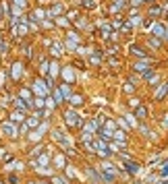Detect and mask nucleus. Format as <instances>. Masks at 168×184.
Wrapping results in <instances>:
<instances>
[{
	"mask_svg": "<svg viewBox=\"0 0 168 184\" xmlns=\"http://www.w3.org/2000/svg\"><path fill=\"white\" fill-rule=\"evenodd\" d=\"M29 139H31V141H40V139H42V135H40L37 130H33V132L29 135Z\"/></svg>",
	"mask_w": 168,
	"mask_h": 184,
	"instance_id": "nucleus-38",
	"label": "nucleus"
},
{
	"mask_svg": "<svg viewBox=\"0 0 168 184\" xmlns=\"http://www.w3.org/2000/svg\"><path fill=\"white\" fill-rule=\"evenodd\" d=\"M129 52H131L133 56H137V58H141V60H152L149 54H147V50L141 48L139 44H129Z\"/></svg>",
	"mask_w": 168,
	"mask_h": 184,
	"instance_id": "nucleus-2",
	"label": "nucleus"
},
{
	"mask_svg": "<svg viewBox=\"0 0 168 184\" xmlns=\"http://www.w3.org/2000/svg\"><path fill=\"white\" fill-rule=\"evenodd\" d=\"M0 19H2V6H0Z\"/></svg>",
	"mask_w": 168,
	"mask_h": 184,
	"instance_id": "nucleus-50",
	"label": "nucleus"
},
{
	"mask_svg": "<svg viewBox=\"0 0 168 184\" xmlns=\"http://www.w3.org/2000/svg\"><path fill=\"white\" fill-rule=\"evenodd\" d=\"M40 2H48V0H40Z\"/></svg>",
	"mask_w": 168,
	"mask_h": 184,
	"instance_id": "nucleus-52",
	"label": "nucleus"
},
{
	"mask_svg": "<svg viewBox=\"0 0 168 184\" xmlns=\"http://www.w3.org/2000/svg\"><path fill=\"white\" fill-rule=\"evenodd\" d=\"M64 120H67V124H69L71 128H77V126H81V124H83L81 116H79L75 110H69V112L64 114Z\"/></svg>",
	"mask_w": 168,
	"mask_h": 184,
	"instance_id": "nucleus-1",
	"label": "nucleus"
},
{
	"mask_svg": "<svg viewBox=\"0 0 168 184\" xmlns=\"http://www.w3.org/2000/svg\"><path fill=\"white\" fill-rule=\"evenodd\" d=\"M11 120H13V122H25V114H23V112H13V114H11Z\"/></svg>",
	"mask_w": 168,
	"mask_h": 184,
	"instance_id": "nucleus-16",
	"label": "nucleus"
},
{
	"mask_svg": "<svg viewBox=\"0 0 168 184\" xmlns=\"http://www.w3.org/2000/svg\"><path fill=\"white\" fill-rule=\"evenodd\" d=\"M29 184H35V182H29Z\"/></svg>",
	"mask_w": 168,
	"mask_h": 184,
	"instance_id": "nucleus-54",
	"label": "nucleus"
},
{
	"mask_svg": "<svg viewBox=\"0 0 168 184\" xmlns=\"http://www.w3.org/2000/svg\"><path fill=\"white\" fill-rule=\"evenodd\" d=\"M129 103H131L133 108H139V99H137V97H133V99H131V102H129Z\"/></svg>",
	"mask_w": 168,
	"mask_h": 184,
	"instance_id": "nucleus-42",
	"label": "nucleus"
},
{
	"mask_svg": "<svg viewBox=\"0 0 168 184\" xmlns=\"http://www.w3.org/2000/svg\"><path fill=\"white\" fill-rule=\"evenodd\" d=\"M2 132H4L6 136H17V135H19V130L15 128L13 122H4V124H2Z\"/></svg>",
	"mask_w": 168,
	"mask_h": 184,
	"instance_id": "nucleus-10",
	"label": "nucleus"
},
{
	"mask_svg": "<svg viewBox=\"0 0 168 184\" xmlns=\"http://www.w3.org/2000/svg\"><path fill=\"white\" fill-rule=\"evenodd\" d=\"M162 176H168V165H164V170H162Z\"/></svg>",
	"mask_w": 168,
	"mask_h": 184,
	"instance_id": "nucleus-48",
	"label": "nucleus"
},
{
	"mask_svg": "<svg viewBox=\"0 0 168 184\" xmlns=\"http://www.w3.org/2000/svg\"><path fill=\"white\" fill-rule=\"evenodd\" d=\"M37 116H40V114H35V116H31V118L27 120V126H29V128H35V126L40 124V118H37Z\"/></svg>",
	"mask_w": 168,
	"mask_h": 184,
	"instance_id": "nucleus-19",
	"label": "nucleus"
},
{
	"mask_svg": "<svg viewBox=\"0 0 168 184\" xmlns=\"http://www.w3.org/2000/svg\"><path fill=\"white\" fill-rule=\"evenodd\" d=\"M81 6H85V8H96V0H83V2H81Z\"/></svg>",
	"mask_w": 168,
	"mask_h": 184,
	"instance_id": "nucleus-28",
	"label": "nucleus"
},
{
	"mask_svg": "<svg viewBox=\"0 0 168 184\" xmlns=\"http://www.w3.org/2000/svg\"><path fill=\"white\" fill-rule=\"evenodd\" d=\"M120 33L131 35V33H133V23H131V21H125V25H123V29H120Z\"/></svg>",
	"mask_w": 168,
	"mask_h": 184,
	"instance_id": "nucleus-17",
	"label": "nucleus"
},
{
	"mask_svg": "<svg viewBox=\"0 0 168 184\" xmlns=\"http://www.w3.org/2000/svg\"><path fill=\"white\" fill-rule=\"evenodd\" d=\"M123 25H125V21H123V17H120V15H116V17H114V19L110 21L112 31H114V29H123Z\"/></svg>",
	"mask_w": 168,
	"mask_h": 184,
	"instance_id": "nucleus-14",
	"label": "nucleus"
},
{
	"mask_svg": "<svg viewBox=\"0 0 168 184\" xmlns=\"http://www.w3.org/2000/svg\"><path fill=\"white\" fill-rule=\"evenodd\" d=\"M67 19H69V23H75V21L79 19V13H77V8H73V10H69V13H67Z\"/></svg>",
	"mask_w": 168,
	"mask_h": 184,
	"instance_id": "nucleus-18",
	"label": "nucleus"
},
{
	"mask_svg": "<svg viewBox=\"0 0 168 184\" xmlns=\"http://www.w3.org/2000/svg\"><path fill=\"white\" fill-rule=\"evenodd\" d=\"M147 46L154 50H160L162 48V40L160 37H156V35H147Z\"/></svg>",
	"mask_w": 168,
	"mask_h": 184,
	"instance_id": "nucleus-13",
	"label": "nucleus"
},
{
	"mask_svg": "<svg viewBox=\"0 0 168 184\" xmlns=\"http://www.w3.org/2000/svg\"><path fill=\"white\" fill-rule=\"evenodd\" d=\"M21 75H23V64H21V62H15L13 68H11V77H13L15 81H19Z\"/></svg>",
	"mask_w": 168,
	"mask_h": 184,
	"instance_id": "nucleus-11",
	"label": "nucleus"
},
{
	"mask_svg": "<svg viewBox=\"0 0 168 184\" xmlns=\"http://www.w3.org/2000/svg\"><path fill=\"white\" fill-rule=\"evenodd\" d=\"M67 40H71V41H75V44H79V33H77V31H69V33H67Z\"/></svg>",
	"mask_w": 168,
	"mask_h": 184,
	"instance_id": "nucleus-24",
	"label": "nucleus"
},
{
	"mask_svg": "<svg viewBox=\"0 0 168 184\" xmlns=\"http://www.w3.org/2000/svg\"><path fill=\"white\" fill-rule=\"evenodd\" d=\"M0 184H4V182H0Z\"/></svg>",
	"mask_w": 168,
	"mask_h": 184,
	"instance_id": "nucleus-55",
	"label": "nucleus"
},
{
	"mask_svg": "<svg viewBox=\"0 0 168 184\" xmlns=\"http://www.w3.org/2000/svg\"><path fill=\"white\" fill-rule=\"evenodd\" d=\"M75 25H77L79 29H83V27H87V21H85V19H77V21H75Z\"/></svg>",
	"mask_w": 168,
	"mask_h": 184,
	"instance_id": "nucleus-34",
	"label": "nucleus"
},
{
	"mask_svg": "<svg viewBox=\"0 0 168 184\" xmlns=\"http://www.w3.org/2000/svg\"><path fill=\"white\" fill-rule=\"evenodd\" d=\"M52 182H54V184H67V180H64V178H58V176H56V178H52Z\"/></svg>",
	"mask_w": 168,
	"mask_h": 184,
	"instance_id": "nucleus-40",
	"label": "nucleus"
},
{
	"mask_svg": "<svg viewBox=\"0 0 168 184\" xmlns=\"http://www.w3.org/2000/svg\"><path fill=\"white\" fill-rule=\"evenodd\" d=\"M129 4H131V6H133V8H139V6H143L145 2H143V0H131Z\"/></svg>",
	"mask_w": 168,
	"mask_h": 184,
	"instance_id": "nucleus-32",
	"label": "nucleus"
},
{
	"mask_svg": "<svg viewBox=\"0 0 168 184\" xmlns=\"http://www.w3.org/2000/svg\"><path fill=\"white\" fill-rule=\"evenodd\" d=\"M21 97L29 102V97H31V91H29V89H21Z\"/></svg>",
	"mask_w": 168,
	"mask_h": 184,
	"instance_id": "nucleus-36",
	"label": "nucleus"
},
{
	"mask_svg": "<svg viewBox=\"0 0 168 184\" xmlns=\"http://www.w3.org/2000/svg\"><path fill=\"white\" fill-rule=\"evenodd\" d=\"M93 52H96V54H91V56H89V62L98 66V64H100V54H98V50H93Z\"/></svg>",
	"mask_w": 168,
	"mask_h": 184,
	"instance_id": "nucleus-26",
	"label": "nucleus"
},
{
	"mask_svg": "<svg viewBox=\"0 0 168 184\" xmlns=\"http://www.w3.org/2000/svg\"><path fill=\"white\" fill-rule=\"evenodd\" d=\"M152 25H154V19H149V17L141 21V27L143 29H149V31H152Z\"/></svg>",
	"mask_w": 168,
	"mask_h": 184,
	"instance_id": "nucleus-22",
	"label": "nucleus"
},
{
	"mask_svg": "<svg viewBox=\"0 0 168 184\" xmlns=\"http://www.w3.org/2000/svg\"><path fill=\"white\" fill-rule=\"evenodd\" d=\"M40 164H48V155H42V157H40Z\"/></svg>",
	"mask_w": 168,
	"mask_h": 184,
	"instance_id": "nucleus-46",
	"label": "nucleus"
},
{
	"mask_svg": "<svg viewBox=\"0 0 168 184\" xmlns=\"http://www.w3.org/2000/svg\"><path fill=\"white\" fill-rule=\"evenodd\" d=\"M129 15H131V17H137V15H139V10H137V8H131V10H129Z\"/></svg>",
	"mask_w": 168,
	"mask_h": 184,
	"instance_id": "nucleus-47",
	"label": "nucleus"
},
{
	"mask_svg": "<svg viewBox=\"0 0 168 184\" xmlns=\"http://www.w3.org/2000/svg\"><path fill=\"white\" fill-rule=\"evenodd\" d=\"M125 91H127V93H133V91H135V89H133V83H131V81H125Z\"/></svg>",
	"mask_w": 168,
	"mask_h": 184,
	"instance_id": "nucleus-33",
	"label": "nucleus"
},
{
	"mask_svg": "<svg viewBox=\"0 0 168 184\" xmlns=\"http://www.w3.org/2000/svg\"><path fill=\"white\" fill-rule=\"evenodd\" d=\"M4 79H6V75H4V73H0V83H4Z\"/></svg>",
	"mask_w": 168,
	"mask_h": 184,
	"instance_id": "nucleus-49",
	"label": "nucleus"
},
{
	"mask_svg": "<svg viewBox=\"0 0 168 184\" xmlns=\"http://www.w3.org/2000/svg\"><path fill=\"white\" fill-rule=\"evenodd\" d=\"M108 52H110V54H116V52H118V46H110Z\"/></svg>",
	"mask_w": 168,
	"mask_h": 184,
	"instance_id": "nucleus-44",
	"label": "nucleus"
},
{
	"mask_svg": "<svg viewBox=\"0 0 168 184\" xmlns=\"http://www.w3.org/2000/svg\"><path fill=\"white\" fill-rule=\"evenodd\" d=\"M44 103H46V99H42V97H37V99H33V103H31V106H35V108L40 110V108H44Z\"/></svg>",
	"mask_w": 168,
	"mask_h": 184,
	"instance_id": "nucleus-30",
	"label": "nucleus"
},
{
	"mask_svg": "<svg viewBox=\"0 0 168 184\" xmlns=\"http://www.w3.org/2000/svg\"><path fill=\"white\" fill-rule=\"evenodd\" d=\"M152 35H156V37H166V25H162V23H158V21H154V25H152Z\"/></svg>",
	"mask_w": 168,
	"mask_h": 184,
	"instance_id": "nucleus-5",
	"label": "nucleus"
},
{
	"mask_svg": "<svg viewBox=\"0 0 168 184\" xmlns=\"http://www.w3.org/2000/svg\"><path fill=\"white\" fill-rule=\"evenodd\" d=\"M71 103H73L75 108H79V106L83 103V97H81V95H71Z\"/></svg>",
	"mask_w": 168,
	"mask_h": 184,
	"instance_id": "nucleus-21",
	"label": "nucleus"
},
{
	"mask_svg": "<svg viewBox=\"0 0 168 184\" xmlns=\"http://www.w3.org/2000/svg\"><path fill=\"white\" fill-rule=\"evenodd\" d=\"M0 52H2V54H6V52H8V44H6V41H2V40H0Z\"/></svg>",
	"mask_w": 168,
	"mask_h": 184,
	"instance_id": "nucleus-37",
	"label": "nucleus"
},
{
	"mask_svg": "<svg viewBox=\"0 0 168 184\" xmlns=\"http://www.w3.org/2000/svg\"><path fill=\"white\" fill-rule=\"evenodd\" d=\"M15 4H17V6H25V4H27V0H15Z\"/></svg>",
	"mask_w": 168,
	"mask_h": 184,
	"instance_id": "nucleus-43",
	"label": "nucleus"
},
{
	"mask_svg": "<svg viewBox=\"0 0 168 184\" xmlns=\"http://www.w3.org/2000/svg\"><path fill=\"white\" fill-rule=\"evenodd\" d=\"M164 15V6L162 4H154V6H149L147 8V17L152 19V17H162Z\"/></svg>",
	"mask_w": 168,
	"mask_h": 184,
	"instance_id": "nucleus-9",
	"label": "nucleus"
},
{
	"mask_svg": "<svg viewBox=\"0 0 168 184\" xmlns=\"http://www.w3.org/2000/svg\"><path fill=\"white\" fill-rule=\"evenodd\" d=\"M48 70H50V62L46 60V58H42V62H40V73H42L44 77H48Z\"/></svg>",
	"mask_w": 168,
	"mask_h": 184,
	"instance_id": "nucleus-15",
	"label": "nucleus"
},
{
	"mask_svg": "<svg viewBox=\"0 0 168 184\" xmlns=\"http://www.w3.org/2000/svg\"><path fill=\"white\" fill-rule=\"evenodd\" d=\"M135 116H137V118H145V116H147V110L143 108V106H139V108H137V112H135Z\"/></svg>",
	"mask_w": 168,
	"mask_h": 184,
	"instance_id": "nucleus-27",
	"label": "nucleus"
},
{
	"mask_svg": "<svg viewBox=\"0 0 168 184\" xmlns=\"http://www.w3.org/2000/svg\"><path fill=\"white\" fill-rule=\"evenodd\" d=\"M62 99H64V97H62V93H60V89H54V102L60 103Z\"/></svg>",
	"mask_w": 168,
	"mask_h": 184,
	"instance_id": "nucleus-29",
	"label": "nucleus"
},
{
	"mask_svg": "<svg viewBox=\"0 0 168 184\" xmlns=\"http://www.w3.org/2000/svg\"><path fill=\"white\" fill-rule=\"evenodd\" d=\"M23 54L27 56V58H31V48H29V46H25V48H23Z\"/></svg>",
	"mask_w": 168,
	"mask_h": 184,
	"instance_id": "nucleus-41",
	"label": "nucleus"
},
{
	"mask_svg": "<svg viewBox=\"0 0 168 184\" xmlns=\"http://www.w3.org/2000/svg\"><path fill=\"white\" fill-rule=\"evenodd\" d=\"M50 52H52V56H54V58L62 56V54H64V44H58V41H54V44L50 46Z\"/></svg>",
	"mask_w": 168,
	"mask_h": 184,
	"instance_id": "nucleus-12",
	"label": "nucleus"
},
{
	"mask_svg": "<svg viewBox=\"0 0 168 184\" xmlns=\"http://www.w3.org/2000/svg\"><path fill=\"white\" fill-rule=\"evenodd\" d=\"M56 25H58V27H69L71 23H69V19H67V17H58V19L54 21Z\"/></svg>",
	"mask_w": 168,
	"mask_h": 184,
	"instance_id": "nucleus-20",
	"label": "nucleus"
},
{
	"mask_svg": "<svg viewBox=\"0 0 168 184\" xmlns=\"http://www.w3.org/2000/svg\"><path fill=\"white\" fill-rule=\"evenodd\" d=\"M40 25H42L44 29H54V25H56V23H54V21H50V19H44L42 23H40Z\"/></svg>",
	"mask_w": 168,
	"mask_h": 184,
	"instance_id": "nucleus-23",
	"label": "nucleus"
},
{
	"mask_svg": "<svg viewBox=\"0 0 168 184\" xmlns=\"http://www.w3.org/2000/svg\"><path fill=\"white\" fill-rule=\"evenodd\" d=\"M58 75H60V64H58V60H52V62H50V70H48V77L52 79V81H54V79H56Z\"/></svg>",
	"mask_w": 168,
	"mask_h": 184,
	"instance_id": "nucleus-8",
	"label": "nucleus"
},
{
	"mask_svg": "<svg viewBox=\"0 0 168 184\" xmlns=\"http://www.w3.org/2000/svg\"><path fill=\"white\" fill-rule=\"evenodd\" d=\"M110 64H112V66H118L120 60H118V58H110Z\"/></svg>",
	"mask_w": 168,
	"mask_h": 184,
	"instance_id": "nucleus-45",
	"label": "nucleus"
},
{
	"mask_svg": "<svg viewBox=\"0 0 168 184\" xmlns=\"http://www.w3.org/2000/svg\"><path fill=\"white\" fill-rule=\"evenodd\" d=\"M40 184H46V182H40Z\"/></svg>",
	"mask_w": 168,
	"mask_h": 184,
	"instance_id": "nucleus-53",
	"label": "nucleus"
},
{
	"mask_svg": "<svg viewBox=\"0 0 168 184\" xmlns=\"http://www.w3.org/2000/svg\"><path fill=\"white\" fill-rule=\"evenodd\" d=\"M129 21L133 23V27H135V25H139L141 21H143V17H139V15H137V17H131V19H129Z\"/></svg>",
	"mask_w": 168,
	"mask_h": 184,
	"instance_id": "nucleus-35",
	"label": "nucleus"
},
{
	"mask_svg": "<svg viewBox=\"0 0 168 184\" xmlns=\"http://www.w3.org/2000/svg\"><path fill=\"white\" fill-rule=\"evenodd\" d=\"M54 164L58 165V168H64V157L62 155H56L54 157Z\"/></svg>",
	"mask_w": 168,
	"mask_h": 184,
	"instance_id": "nucleus-31",
	"label": "nucleus"
},
{
	"mask_svg": "<svg viewBox=\"0 0 168 184\" xmlns=\"http://www.w3.org/2000/svg\"><path fill=\"white\" fill-rule=\"evenodd\" d=\"M33 91H35V93H37L40 97H44L46 93H48V85H46L44 81H40V79H37V81L33 83Z\"/></svg>",
	"mask_w": 168,
	"mask_h": 184,
	"instance_id": "nucleus-6",
	"label": "nucleus"
},
{
	"mask_svg": "<svg viewBox=\"0 0 168 184\" xmlns=\"http://www.w3.org/2000/svg\"><path fill=\"white\" fill-rule=\"evenodd\" d=\"M112 136H114V139H118V141H125V132H123V130H116Z\"/></svg>",
	"mask_w": 168,
	"mask_h": 184,
	"instance_id": "nucleus-39",
	"label": "nucleus"
},
{
	"mask_svg": "<svg viewBox=\"0 0 168 184\" xmlns=\"http://www.w3.org/2000/svg\"><path fill=\"white\" fill-rule=\"evenodd\" d=\"M62 10H64L62 4H60V2H54L52 8L48 10V19H58V17H62Z\"/></svg>",
	"mask_w": 168,
	"mask_h": 184,
	"instance_id": "nucleus-4",
	"label": "nucleus"
},
{
	"mask_svg": "<svg viewBox=\"0 0 168 184\" xmlns=\"http://www.w3.org/2000/svg\"><path fill=\"white\" fill-rule=\"evenodd\" d=\"M60 75H62V79H64L67 83H73V81H75V70H73V66L60 68Z\"/></svg>",
	"mask_w": 168,
	"mask_h": 184,
	"instance_id": "nucleus-7",
	"label": "nucleus"
},
{
	"mask_svg": "<svg viewBox=\"0 0 168 184\" xmlns=\"http://www.w3.org/2000/svg\"><path fill=\"white\" fill-rule=\"evenodd\" d=\"M143 2H154V0H143Z\"/></svg>",
	"mask_w": 168,
	"mask_h": 184,
	"instance_id": "nucleus-51",
	"label": "nucleus"
},
{
	"mask_svg": "<svg viewBox=\"0 0 168 184\" xmlns=\"http://www.w3.org/2000/svg\"><path fill=\"white\" fill-rule=\"evenodd\" d=\"M60 93H62V97H69V99H71V89H69V83H64L62 87H60Z\"/></svg>",
	"mask_w": 168,
	"mask_h": 184,
	"instance_id": "nucleus-25",
	"label": "nucleus"
},
{
	"mask_svg": "<svg viewBox=\"0 0 168 184\" xmlns=\"http://www.w3.org/2000/svg\"><path fill=\"white\" fill-rule=\"evenodd\" d=\"M149 62H152V60H137L133 64V70H137V73H141V75L145 77L147 73L152 70V68H149Z\"/></svg>",
	"mask_w": 168,
	"mask_h": 184,
	"instance_id": "nucleus-3",
	"label": "nucleus"
}]
</instances>
